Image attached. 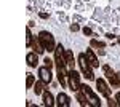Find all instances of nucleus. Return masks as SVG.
I'll return each instance as SVG.
<instances>
[{"label": "nucleus", "mask_w": 120, "mask_h": 107, "mask_svg": "<svg viewBox=\"0 0 120 107\" xmlns=\"http://www.w3.org/2000/svg\"><path fill=\"white\" fill-rule=\"evenodd\" d=\"M38 38H40V42L43 45V48H45V51H55L56 50V43H55V37L51 35L48 30H42L40 34H38Z\"/></svg>", "instance_id": "obj_1"}, {"label": "nucleus", "mask_w": 120, "mask_h": 107, "mask_svg": "<svg viewBox=\"0 0 120 107\" xmlns=\"http://www.w3.org/2000/svg\"><path fill=\"white\" fill-rule=\"evenodd\" d=\"M80 91L85 94V98L88 99V102L91 104V107H101V101H99V98L93 93V89L90 88L88 85H82V86H80Z\"/></svg>", "instance_id": "obj_2"}, {"label": "nucleus", "mask_w": 120, "mask_h": 107, "mask_svg": "<svg viewBox=\"0 0 120 107\" xmlns=\"http://www.w3.org/2000/svg\"><path fill=\"white\" fill-rule=\"evenodd\" d=\"M79 66H80V69H82L83 75H85L88 80H94V74H93L91 66H90V63H88V59H86L85 53L79 56Z\"/></svg>", "instance_id": "obj_3"}, {"label": "nucleus", "mask_w": 120, "mask_h": 107, "mask_svg": "<svg viewBox=\"0 0 120 107\" xmlns=\"http://www.w3.org/2000/svg\"><path fill=\"white\" fill-rule=\"evenodd\" d=\"M55 64H56V67H58V69L67 66V61H66L63 45H56V50H55Z\"/></svg>", "instance_id": "obj_4"}, {"label": "nucleus", "mask_w": 120, "mask_h": 107, "mask_svg": "<svg viewBox=\"0 0 120 107\" xmlns=\"http://www.w3.org/2000/svg\"><path fill=\"white\" fill-rule=\"evenodd\" d=\"M67 85H69V88L72 89V91H79L80 89V75L77 74L75 70H71L67 74Z\"/></svg>", "instance_id": "obj_5"}, {"label": "nucleus", "mask_w": 120, "mask_h": 107, "mask_svg": "<svg viewBox=\"0 0 120 107\" xmlns=\"http://www.w3.org/2000/svg\"><path fill=\"white\" fill-rule=\"evenodd\" d=\"M102 70H104V74H106V77L109 78V83H111L112 88H119V81H117V74L114 70H111V67L109 66H104L102 67Z\"/></svg>", "instance_id": "obj_6"}, {"label": "nucleus", "mask_w": 120, "mask_h": 107, "mask_svg": "<svg viewBox=\"0 0 120 107\" xmlns=\"http://www.w3.org/2000/svg\"><path fill=\"white\" fill-rule=\"evenodd\" d=\"M96 86H98V91L101 93L104 98H107V99L111 98V88L107 86V83L102 80V78H98L96 80Z\"/></svg>", "instance_id": "obj_7"}, {"label": "nucleus", "mask_w": 120, "mask_h": 107, "mask_svg": "<svg viewBox=\"0 0 120 107\" xmlns=\"http://www.w3.org/2000/svg\"><path fill=\"white\" fill-rule=\"evenodd\" d=\"M38 77H40V80H43L45 83H50L51 81V69L50 67H40L38 69Z\"/></svg>", "instance_id": "obj_8"}, {"label": "nucleus", "mask_w": 120, "mask_h": 107, "mask_svg": "<svg viewBox=\"0 0 120 107\" xmlns=\"http://www.w3.org/2000/svg\"><path fill=\"white\" fill-rule=\"evenodd\" d=\"M69 101H71V99H69V96H67L66 93H59L58 98H56V104H58L59 107H69L71 106Z\"/></svg>", "instance_id": "obj_9"}, {"label": "nucleus", "mask_w": 120, "mask_h": 107, "mask_svg": "<svg viewBox=\"0 0 120 107\" xmlns=\"http://www.w3.org/2000/svg\"><path fill=\"white\" fill-rule=\"evenodd\" d=\"M38 54L35 53V51H32V53H29L27 56H26V63H27L29 67H37L38 66Z\"/></svg>", "instance_id": "obj_10"}, {"label": "nucleus", "mask_w": 120, "mask_h": 107, "mask_svg": "<svg viewBox=\"0 0 120 107\" xmlns=\"http://www.w3.org/2000/svg\"><path fill=\"white\" fill-rule=\"evenodd\" d=\"M30 48H32L37 54H42L43 51H45V48H43V45H42V42H40L38 37H37V38L34 37V40H32V43H30Z\"/></svg>", "instance_id": "obj_11"}, {"label": "nucleus", "mask_w": 120, "mask_h": 107, "mask_svg": "<svg viewBox=\"0 0 120 107\" xmlns=\"http://www.w3.org/2000/svg\"><path fill=\"white\" fill-rule=\"evenodd\" d=\"M85 56H86V59H88V63H90V66H91V67H99V63H98V58L94 56V53H93V50H86V53H85Z\"/></svg>", "instance_id": "obj_12"}, {"label": "nucleus", "mask_w": 120, "mask_h": 107, "mask_svg": "<svg viewBox=\"0 0 120 107\" xmlns=\"http://www.w3.org/2000/svg\"><path fill=\"white\" fill-rule=\"evenodd\" d=\"M43 104L48 107L55 106V99H53V96H51V93H48V91H43Z\"/></svg>", "instance_id": "obj_13"}, {"label": "nucleus", "mask_w": 120, "mask_h": 107, "mask_svg": "<svg viewBox=\"0 0 120 107\" xmlns=\"http://www.w3.org/2000/svg\"><path fill=\"white\" fill-rule=\"evenodd\" d=\"M34 91H35V94H43V91H45V81H43V80L35 81V85H34Z\"/></svg>", "instance_id": "obj_14"}, {"label": "nucleus", "mask_w": 120, "mask_h": 107, "mask_svg": "<svg viewBox=\"0 0 120 107\" xmlns=\"http://www.w3.org/2000/svg\"><path fill=\"white\" fill-rule=\"evenodd\" d=\"M77 101H80V104H82L83 107H88V106H91V104L88 102V99L85 98V94H83V93L80 91V89L77 91Z\"/></svg>", "instance_id": "obj_15"}, {"label": "nucleus", "mask_w": 120, "mask_h": 107, "mask_svg": "<svg viewBox=\"0 0 120 107\" xmlns=\"http://www.w3.org/2000/svg\"><path fill=\"white\" fill-rule=\"evenodd\" d=\"M34 85H35V77L32 74H27V77H26V86L27 88H34Z\"/></svg>", "instance_id": "obj_16"}, {"label": "nucleus", "mask_w": 120, "mask_h": 107, "mask_svg": "<svg viewBox=\"0 0 120 107\" xmlns=\"http://www.w3.org/2000/svg\"><path fill=\"white\" fill-rule=\"evenodd\" d=\"M32 40H34V35L30 34V29H26V45L27 46H30V43H32Z\"/></svg>", "instance_id": "obj_17"}, {"label": "nucleus", "mask_w": 120, "mask_h": 107, "mask_svg": "<svg viewBox=\"0 0 120 107\" xmlns=\"http://www.w3.org/2000/svg\"><path fill=\"white\" fill-rule=\"evenodd\" d=\"M90 45H91V48H104V42H99L96 38H93L91 42H90Z\"/></svg>", "instance_id": "obj_18"}, {"label": "nucleus", "mask_w": 120, "mask_h": 107, "mask_svg": "<svg viewBox=\"0 0 120 107\" xmlns=\"http://www.w3.org/2000/svg\"><path fill=\"white\" fill-rule=\"evenodd\" d=\"M43 63H45V66H46V67H50V69H51V67H53V64H55V61H51V59H50V58L46 56Z\"/></svg>", "instance_id": "obj_19"}, {"label": "nucleus", "mask_w": 120, "mask_h": 107, "mask_svg": "<svg viewBox=\"0 0 120 107\" xmlns=\"http://www.w3.org/2000/svg\"><path fill=\"white\" fill-rule=\"evenodd\" d=\"M107 106H109V107H115V106H119V102H117V99L114 101V99L109 98V101H107Z\"/></svg>", "instance_id": "obj_20"}, {"label": "nucleus", "mask_w": 120, "mask_h": 107, "mask_svg": "<svg viewBox=\"0 0 120 107\" xmlns=\"http://www.w3.org/2000/svg\"><path fill=\"white\" fill-rule=\"evenodd\" d=\"M83 34H85V35H93V32H91L90 27H85V29H83Z\"/></svg>", "instance_id": "obj_21"}, {"label": "nucleus", "mask_w": 120, "mask_h": 107, "mask_svg": "<svg viewBox=\"0 0 120 107\" xmlns=\"http://www.w3.org/2000/svg\"><path fill=\"white\" fill-rule=\"evenodd\" d=\"M79 29H80V27L77 26V24H72V26H71V30H72V32H79Z\"/></svg>", "instance_id": "obj_22"}, {"label": "nucleus", "mask_w": 120, "mask_h": 107, "mask_svg": "<svg viewBox=\"0 0 120 107\" xmlns=\"http://www.w3.org/2000/svg\"><path fill=\"white\" fill-rule=\"evenodd\" d=\"M40 18H42V19H46V18H48V13H40Z\"/></svg>", "instance_id": "obj_23"}, {"label": "nucleus", "mask_w": 120, "mask_h": 107, "mask_svg": "<svg viewBox=\"0 0 120 107\" xmlns=\"http://www.w3.org/2000/svg\"><path fill=\"white\" fill-rule=\"evenodd\" d=\"M115 99H117V102H119V106H120V91L117 93V96H115Z\"/></svg>", "instance_id": "obj_24"}, {"label": "nucleus", "mask_w": 120, "mask_h": 107, "mask_svg": "<svg viewBox=\"0 0 120 107\" xmlns=\"http://www.w3.org/2000/svg\"><path fill=\"white\" fill-rule=\"evenodd\" d=\"M117 81H119V86H120V72H117Z\"/></svg>", "instance_id": "obj_25"}, {"label": "nucleus", "mask_w": 120, "mask_h": 107, "mask_svg": "<svg viewBox=\"0 0 120 107\" xmlns=\"http://www.w3.org/2000/svg\"><path fill=\"white\" fill-rule=\"evenodd\" d=\"M119 43H120V38H119Z\"/></svg>", "instance_id": "obj_26"}]
</instances>
